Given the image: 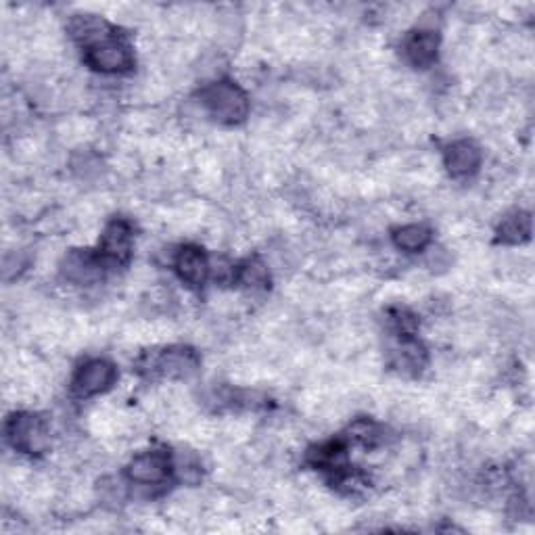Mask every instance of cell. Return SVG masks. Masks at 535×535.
Returning <instances> with one entry per match:
<instances>
[{
	"label": "cell",
	"instance_id": "cell-11",
	"mask_svg": "<svg viewBox=\"0 0 535 535\" xmlns=\"http://www.w3.org/2000/svg\"><path fill=\"white\" fill-rule=\"evenodd\" d=\"M402 51L412 67L427 69L437 61L439 36L433 30H416L404 40Z\"/></svg>",
	"mask_w": 535,
	"mask_h": 535
},
{
	"label": "cell",
	"instance_id": "cell-3",
	"mask_svg": "<svg viewBox=\"0 0 535 535\" xmlns=\"http://www.w3.org/2000/svg\"><path fill=\"white\" fill-rule=\"evenodd\" d=\"M84 61L88 67L101 74H124L134 67L132 46L124 36L109 34L99 42L84 49Z\"/></svg>",
	"mask_w": 535,
	"mask_h": 535
},
{
	"label": "cell",
	"instance_id": "cell-14",
	"mask_svg": "<svg viewBox=\"0 0 535 535\" xmlns=\"http://www.w3.org/2000/svg\"><path fill=\"white\" fill-rule=\"evenodd\" d=\"M531 237V216L527 212L508 214L498 226V241L504 245H521Z\"/></svg>",
	"mask_w": 535,
	"mask_h": 535
},
{
	"label": "cell",
	"instance_id": "cell-13",
	"mask_svg": "<svg viewBox=\"0 0 535 535\" xmlns=\"http://www.w3.org/2000/svg\"><path fill=\"white\" fill-rule=\"evenodd\" d=\"M391 239H393V245L400 251L418 253V251H425L431 245L433 232L425 224H404L393 230Z\"/></svg>",
	"mask_w": 535,
	"mask_h": 535
},
{
	"label": "cell",
	"instance_id": "cell-9",
	"mask_svg": "<svg viewBox=\"0 0 535 535\" xmlns=\"http://www.w3.org/2000/svg\"><path fill=\"white\" fill-rule=\"evenodd\" d=\"M172 264H174V270H176L180 281L184 285L193 287V289L203 287L205 281L209 278V274H212V270H209L207 255L195 245L180 247L174 253V262Z\"/></svg>",
	"mask_w": 535,
	"mask_h": 535
},
{
	"label": "cell",
	"instance_id": "cell-8",
	"mask_svg": "<svg viewBox=\"0 0 535 535\" xmlns=\"http://www.w3.org/2000/svg\"><path fill=\"white\" fill-rule=\"evenodd\" d=\"M132 241H134V235L126 220L109 222L103 230L101 243H99L101 258L113 266L126 264L132 255Z\"/></svg>",
	"mask_w": 535,
	"mask_h": 535
},
{
	"label": "cell",
	"instance_id": "cell-15",
	"mask_svg": "<svg viewBox=\"0 0 535 535\" xmlns=\"http://www.w3.org/2000/svg\"><path fill=\"white\" fill-rule=\"evenodd\" d=\"M268 281H270L268 268L258 258H253V260H247V262L239 264L237 270H235V283L243 285L245 289H251V291L266 289L268 287Z\"/></svg>",
	"mask_w": 535,
	"mask_h": 535
},
{
	"label": "cell",
	"instance_id": "cell-10",
	"mask_svg": "<svg viewBox=\"0 0 535 535\" xmlns=\"http://www.w3.org/2000/svg\"><path fill=\"white\" fill-rule=\"evenodd\" d=\"M481 159V149L473 141H467V138L452 143L444 153L446 170L456 180H464L477 174L481 168Z\"/></svg>",
	"mask_w": 535,
	"mask_h": 535
},
{
	"label": "cell",
	"instance_id": "cell-12",
	"mask_svg": "<svg viewBox=\"0 0 535 535\" xmlns=\"http://www.w3.org/2000/svg\"><path fill=\"white\" fill-rule=\"evenodd\" d=\"M391 362L404 375H418L427 366V350L414 337H402Z\"/></svg>",
	"mask_w": 535,
	"mask_h": 535
},
{
	"label": "cell",
	"instance_id": "cell-2",
	"mask_svg": "<svg viewBox=\"0 0 535 535\" xmlns=\"http://www.w3.org/2000/svg\"><path fill=\"white\" fill-rule=\"evenodd\" d=\"M7 439L13 450L38 456L51 446V429L42 416L32 412H17L7 421Z\"/></svg>",
	"mask_w": 535,
	"mask_h": 535
},
{
	"label": "cell",
	"instance_id": "cell-1",
	"mask_svg": "<svg viewBox=\"0 0 535 535\" xmlns=\"http://www.w3.org/2000/svg\"><path fill=\"white\" fill-rule=\"evenodd\" d=\"M199 101L207 115H212L216 122L226 126H237L249 115V97L239 84L230 80L205 84L199 90Z\"/></svg>",
	"mask_w": 535,
	"mask_h": 535
},
{
	"label": "cell",
	"instance_id": "cell-5",
	"mask_svg": "<svg viewBox=\"0 0 535 535\" xmlns=\"http://www.w3.org/2000/svg\"><path fill=\"white\" fill-rule=\"evenodd\" d=\"M128 479L141 485H161L174 473V458L164 450H147L128 464Z\"/></svg>",
	"mask_w": 535,
	"mask_h": 535
},
{
	"label": "cell",
	"instance_id": "cell-6",
	"mask_svg": "<svg viewBox=\"0 0 535 535\" xmlns=\"http://www.w3.org/2000/svg\"><path fill=\"white\" fill-rule=\"evenodd\" d=\"M199 364H201L199 356L191 350V347L176 345V347H168V350H164V352H159L151 360L149 370L153 372V375H159L164 379L184 381V379H191L193 375H197Z\"/></svg>",
	"mask_w": 535,
	"mask_h": 535
},
{
	"label": "cell",
	"instance_id": "cell-4",
	"mask_svg": "<svg viewBox=\"0 0 535 535\" xmlns=\"http://www.w3.org/2000/svg\"><path fill=\"white\" fill-rule=\"evenodd\" d=\"M118 381V368L105 358H92L84 362L72 379V391L76 398H95L109 391Z\"/></svg>",
	"mask_w": 535,
	"mask_h": 535
},
{
	"label": "cell",
	"instance_id": "cell-7",
	"mask_svg": "<svg viewBox=\"0 0 535 535\" xmlns=\"http://www.w3.org/2000/svg\"><path fill=\"white\" fill-rule=\"evenodd\" d=\"M109 264L101 258V253H92V251H72L65 255V260L61 264V272L63 276L67 278L69 283L74 285H82V287H88V285H97L103 281V274H105V268Z\"/></svg>",
	"mask_w": 535,
	"mask_h": 535
}]
</instances>
